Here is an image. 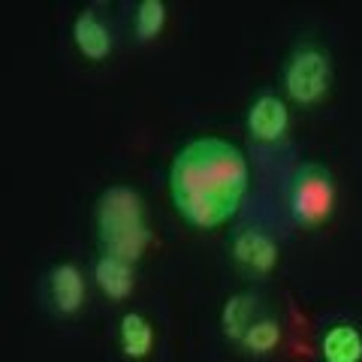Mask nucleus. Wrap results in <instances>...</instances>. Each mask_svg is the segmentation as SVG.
<instances>
[{
    "instance_id": "obj_1",
    "label": "nucleus",
    "mask_w": 362,
    "mask_h": 362,
    "mask_svg": "<svg viewBox=\"0 0 362 362\" xmlns=\"http://www.w3.org/2000/svg\"><path fill=\"white\" fill-rule=\"evenodd\" d=\"M247 194V160L221 136H199L181 145L169 166L175 211L197 230H214L239 211Z\"/></svg>"
},
{
    "instance_id": "obj_2",
    "label": "nucleus",
    "mask_w": 362,
    "mask_h": 362,
    "mask_svg": "<svg viewBox=\"0 0 362 362\" xmlns=\"http://www.w3.org/2000/svg\"><path fill=\"white\" fill-rule=\"evenodd\" d=\"M97 239L103 254L136 263L151 245L142 197L127 185H112L97 202Z\"/></svg>"
},
{
    "instance_id": "obj_3",
    "label": "nucleus",
    "mask_w": 362,
    "mask_h": 362,
    "mask_svg": "<svg viewBox=\"0 0 362 362\" xmlns=\"http://www.w3.org/2000/svg\"><path fill=\"white\" fill-rule=\"evenodd\" d=\"M335 178L323 163H302L290 175L287 209L299 226H320L335 211Z\"/></svg>"
},
{
    "instance_id": "obj_4",
    "label": "nucleus",
    "mask_w": 362,
    "mask_h": 362,
    "mask_svg": "<svg viewBox=\"0 0 362 362\" xmlns=\"http://www.w3.org/2000/svg\"><path fill=\"white\" fill-rule=\"evenodd\" d=\"M287 97L299 106H317L332 88V61L320 45H299L284 66Z\"/></svg>"
},
{
    "instance_id": "obj_5",
    "label": "nucleus",
    "mask_w": 362,
    "mask_h": 362,
    "mask_svg": "<svg viewBox=\"0 0 362 362\" xmlns=\"http://www.w3.org/2000/svg\"><path fill=\"white\" fill-rule=\"evenodd\" d=\"M230 254H233V263L242 272H247V275H269L278 266V257H281L278 242L269 233L254 230V226H245V230L233 235Z\"/></svg>"
},
{
    "instance_id": "obj_6",
    "label": "nucleus",
    "mask_w": 362,
    "mask_h": 362,
    "mask_svg": "<svg viewBox=\"0 0 362 362\" xmlns=\"http://www.w3.org/2000/svg\"><path fill=\"white\" fill-rule=\"evenodd\" d=\"M290 127V112L284 106V100L275 94H259L251 109H247V130L257 142H278L284 139V133Z\"/></svg>"
},
{
    "instance_id": "obj_7",
    "label": "nucleus",
    "mask_w": 362,
    "mask_h": 362,
    "mask_svg": "<svg viewBox=\"0 0 362 362\" xmlns=\"http://www.w3.org/2000/svg\"><path fill=\"white\" fill-rule=\"evenodd\" d=\"M49 299L58 314H76L85 302V278L78 266L61 263L49 272Z\"/></svg>"
},
{
    "instance_id": "obj_8",
    "label": "nucleus",
    "mask_w": 362,
    "mask_h": 362,
    "mask_svg": "<svg viewBox=\"0 0 362 362\" xmlns=\"http://www.w3.org/2000/svg\"><path fill=\"white\" fill-rule=\"evenodd\" d=\"M73 42L76 49L85 54L88 61H103L106 54L112 52V33L103 21L97 18V13H78L76 21H73Z\"/></svg>"
},
{
    "instance_id": "obj_9",
    "label": "nucleus",
    "mask_w": 362,
    "mask_h": 362,
    "mask_svg": "<svg viewBox=\"0 0 362 362\" xmlns=\"http://www.w3.org/2000/svg\"><path fill=\"white\" fill-rule=\"evenodd\" d=\"M94 278H97V287L115 302L127 299L133 293V284H136L133 263H127V259H121V257H112V254H100L97 257Z\"/></svg>"
},
{
    "instance_id": "obj_10",
    "label": "nucleus",
    "mask_w": 362,
    "mask_h": 362,
    "mask_svg": "<svg viewBox=\"0 0 362 362\" xmlns=\"http://www.w3.org/2000/svg\"><path fill=\"white\" fill-rule=\"evenodd\" d=\"M323 362H362V335L356 326L335 323L320 341Z\"/></svg>"
},
{
    "instance_id": "obj_11",
    "label": "nucleus",
    "mask_w": 362,
    "mask_h": 362,
    "mask_svg": "<svg viewBox=\"0 0 362 362\" xmlns=\"http://www.w3.org/2000/svg\"><path fill=\"white\" fill-rule=\"evenodd\" d=\"M254 308H257V299L251 293H235V296L226 299L223 311H221V329L226 338L233 341H242L247 326L254 323Z\"/></svg>"
},
{
    "instance_id": "obj_12",
    "label": "nucleus",
    "mask_w": 362,
    "mask_h": 362,
    "mask_svg": "<svg viewBox=\"0 0 362 362\" xmlns=\"http://www.w3.org/2000/svg\"><path fill=\"white\" fill-rule=\"evenodd\" d=\"M118 338H121L124 356L145 359V356H148V350H151V341H154V329H151V323L145 320L142 314H124Z\"/></svg>"
},
{
    "instance_id": "obj_13",
    "label": "nucleus",
    "mask_w": 362,
    "mask_h": 362,
    "mask_svg": "<svg viewBox=\"0 0 362 362\" xmlns=\"http://www.w3.org/2000/svg\"><path fill=\"white\" fill-rule=\"evenodd\" d=\"M278 341H281V326L272 317H259V320L247 326V332L239 344L245 350H251V354H269V350L278 347Z\"/></svg>"
},
{
    "instance_id": "obj_14",
    "label": "nucleus",
    "mask_w": 362,
    "mask_h": 362,
    "mask_svg": "<svg viewBox=\"0 0 362 362\" xmlns=\"http://www.w3.org/2000/svg\"><path fill=\"white\" fill-rule=\"evenodd\" d=\"M166 25V4L163 0H142L136 6V37L142 42L154 40Z\"/></svg>"
}]
</instances>
